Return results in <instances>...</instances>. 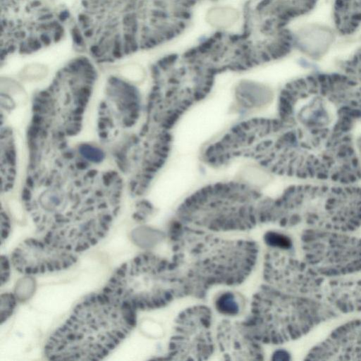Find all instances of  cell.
Returning <instances> with one entry per match:
<instances>
[{"label":"cell","mask_w":361,"mask_h":361,"mask_svg":"<svg viewBox=\"0 0 361 361\" xmlns=\"http://www.w3.org/2000/svg\"><path fill=\"white\" fill-rule=\"evenodd\" d=\"M289 359V355L287 352L279 350L275 351L272 355V360H286Z\"/></svg>","instance_id":"obj_25"},{"label":"cell","mask_w":361,"mask_h":361,"mask_svg":"<svg viewBox=\"0 0 361 361\" xmlns=\"http://www.w3.org/2000/svg\"><path fill=\"white\" fill-rule=\"evenodd\" d=\"M264 240L269 248L283 250H293L291 238L281 232L269 231L265 233Z\"/></svg>","instance_id":"obj_19"},{"label":"cell","mask_w":361,"mask_h":361,"mask_svg":"<svg viewBox=\"0 0 361 361\" xmlns=\"http://www.w3.org/2000/svg\"><path fill=\"white\" fill-rule=\"evenodd\" d=\"M250 123L253 127V128H255L259 126V118H252L250 119Z\"/></svg>","instance_id":"obj_34"},{"label":"cell","mask_w":361,"mask_h":361,"mask_svg":"<svg viewBox=\"0 0 361 361\" xmlns=\"http://www.w3.org/2000/svg\"><path fill=\"white\" fill-rule=\"evenodd\" d=\"M215 0H79L68 28L77 51L110 63L176 38L197 6Z\"/></svg>","instance_id":"obj_1"},{"label":"cell","mask_w":361,"mask_h":361,"mask_svg":"<svg viewBox=\"0 0 361 361\" xmlns=\"http://www.w3.org/2000/svg\"><path fill=\"white\" fill-rule=\"evenodd\" d=\"M338 314L325 300L287 293L263 284L243 321L261 343L279 345L298 339Z\"/></svg>","instance_id":"obj_8"},{"label":"cell","mask_w":361,"mask_h":361,"mask_svg":"<svg viewBox=\"0 0 361 361\" xmlns=\"http://www.w3.org/2000/svg\"><path fill=\"white\" fill-rule=\"evenodd\" d=\"M80 154L82 156L83 159L90 162L98 163L103 160L104 153L99 149L94 146L82 144L78 148Z\"/></svg>","instance_id":"obj_21"},{"label":"cell","mask_w":361,"mask_h":361,"mask_svg":"<svg viewBox=\"0 0 361 361\" xmlns=\"http://www.w3.org/2000/svg\"><path fill=\"white\" fill-rule=\"evenodd\" d=\"M334 33L329 28L312 25L295 35V46L313 59L322 57L334 42Z\"/></svg>","instance_id":"obj_17"},{"label":"cell","mask_w":361,"mask_h":361,"mask_svg":"<svg viewBox=\"0 0 361 361\" xmlns=\"http://www.w3.org/2000/svg\"><path fill=\"white\" fill-rule=\"evenodd\" d=\"M137 311L102 292L80 302L47 340L49 360H99L113 351L133 330Z\"/></svg>","instance_id":"obj_6"},{"label":"cell","mask_w":361,"mask_h":361,"mask_svg":"<svg viewBox=\"0 0 361 361\" xmlns=\"http://www.w3.org/2000/svg\"><path fill=\"white\" fill-rule=\"evenodd\" d=\"M263 145V146L265 147V149H269L270 147H271L274 144V141L272 140H264L261 142Z\"/></svg>","instance_id":"obj_32"},{"label":"cell","mask_w":361,"mask_h":361,"mask_svg":"<svg viewBox=\"0 0 361 361\" xmlns=\"http://www.w3.org/2000/svg\"><path fill=\"white\" fill-rule=\"evenodd\" d=\"M171 262L183 281L185 295L203 298L214 286H235L253 270L257 244L226 239L176 219L169 228Z\"/></svg>","instance_id":"obj_5"},{"label":"cell","mask_w":361,"mask_h":361,"mask_svg":"<svg viewBox=\"0 0 361 361\" xmlns=\"http://www.w3.org/2000/svg\"><path fill=\"white\" fill-rule=\"evenodd\" d=\"M231 153H232L233 157H240L243 154V152L241 150H234V151L231 152Z\"/></svg>","instance_id":"obj_36"},{"label":"cell","mask_w":361,"mask_h":361,"mask_svg":"<svg viewBox=\"0 0 361 361\" xmlns=\"http://www.w3.org/2000/svg\"><path fill=\"white\" fill-rule=\"evenodd\" d=\"M280 95L291 104L281 119L298 140L318 147L352 141L351 132L361 121V83L345 73H315L285 85Z\"/></svg>","instance_id":"obj_4"},{"label":"cell","mask_w":361,"mask_h":361,"mask_svg":"<svg viewBox=\"0 0 361 361\" xmlns=\"http://www.w3.org/2000/svg\"><path fill=\"white\" fill-rule=\"evenodd\" d=\"M10 275V263L8 258L1 255V285L6 283Z\"/></svg>","instance_id":"obj_24"},{"label":"cell","mask_w":361,"mask_h":361,"mask_svg":"<svg viewBox=\"0 0 361 361\" xmlns=\"http://www.w3.org/2000/svg\"><path fill=\"white\" fill-rule=\"evenodd\" d=\"M300 244L304 260L324 278L361 271V238L345 232L305 228Z\"/></svg>","instance_id":"obj_11"},{"label":"cell","mask_w":361,"mask_h":361,"mask_svg":"<svg viewBox=\"0 0 361 361\" xmlns=\"http://www.w3.org/2000/svg\"><path fill=\"white\" fill-rule=\"evenodd\" d=\"M214 307L216 310L223 315L235 317L243 310L242 300L233 292L224 291L215 298Z\"/></svg>","instance_id":"obj_18"},{"label":"cell","mask_w":361,"mask_h":361,"mask_svg":"<svg viewBox=\"0 0 361 361\" xmlns=\"http://www.w3.org/2000/svg\"><path fill=\"white\" fill-rule=\"evenodd\" d=\"M255 140H256L255 133H251L250 135H248L246 143H247V145H250L255 141Z\"/></svg>","instance_id":"obj_33"},{"label":"cell","mask_w":361,"mask_h":361,"mask_svg":"<svg viewBox=\"0 0 361 361\" xmlns=\"http://www.w3.org/2000/svg\"><path fill=\"white\" fill-rule=\"evenodd\" d=\"M214 355L212 310L205 305H195L181 312L175 322L166 359L207 360Z\"/></svg>","instance_id":"obj_12"},{"label":"cell","mask_w":361,"mask_h":361,"mask_svg":"<svg viewBox=\"0 0 361 361\" xmlns=\"http://www.w3.org/2000/svg\"><path fill=\"white\" fill-rule=\"evenodd\" d=\"M239 125L246 132H249L253 128L250 120L242 121Z\"/></svg>","instance_id":"obj_27"},{"label":"cell","mask_w":361,"mask_h":361,"mask_svg":"<svg viewBox=\"0 0 361 361\" xmlns=\"http://www.w3.org/2000/svg\"><path fill=\"white\" fill-rule=\"evenodd\" d=\"M307 360H361V319L346 322L335 329L314 346Z\"/></svg>","instance_id":"obj_16"},{"label":"cell","mask_w":361,"mask_h":361,"mask_svg":"<svg viewBox=\"0 0 361 361\" xmlns=\"http://www.w3.org/2000/svg\"><path fill=\"white\" fill-rule=\"evenodd\" d=\"M214 80H205L204 82V86H208V87H212V86L214 85Z\"/></svg>","instance_id":"obj_38"},{"label":"cell","mask_w":361,"mask_h":361,"mask_svg":"<svg viewBox=\"0 0 361 361\" xmlns=\"http://www.w3.org/2000/svg\"><path fill=\"white\" fill-rule=\"evenodd\" d=\"M50 0H1V61L37 52L60 42L71 11Z\"/></svg>","instance_id":"obj_9"},{"label":"cell","mask_w":361,"mask_h":361,"mask_svg":"<svg viewBox=\"0 0 361 361\" xmlns=\"http://www.w3.org/2000/svg\"><path fill=\"white\" fill-rule=\"evenodd\" d=\"M267 121V118H259V126L263 127L265 126Z\"/></svg>","instance_id":"obj_40"},{"label":"cell","mask_w":361,"mask_h":361,"mask_svg":"<svg viewBox=\"0 0 361 361\" xmlns=\"http://www.w3.org/2000/svg\"><path fill=\"white\" fill-rule=\"evenodd\" d=\"M263 276L267 284L281 290L325 300L324 278L304 259L297 258L292 250L269 248Z\"/></svg>","instance_id":"obj_13"},{"label":"cell","mask_w":361,"mask_h":361,"mask_svg":"<svg viewBox=\"0 0 361 361\" xmlns=\"http://www.w3.org/2000/svg\"><path fill=\"white\" fill-rule=\"evenodd\" d=\"M243 24L236 32H216L188 50L177 61L193 75L204 77L245 71L288 54L295 35L286 14L273 0H247Z\"/></svg>","instance_id":"obj_2"},{"label":"cell","mask_w":361,"mask_h":361,"mask_svg":"<svg viewBox=\"0 0 361 361\" xmlns=\"http://www.w3.org/2000/svg\"><path fill=\"white\" fill-rule=\"evenodd\" d=\"M1 243H4V240L8 238L10 230H11V221L8 216L4 211V209H1Z\"/></svg>","instance_id":"obj_23"},{"label":"cell","mask_w":361,"mask_h":361,"mask_svg":"<svg viewBox=\"0 0 361 361\" xmlns=\"http://www.w3.org/2000/svg\"><path fill=\"white\" fill-rule=\"evenodd\" d=\"M212 90V87H208V86H203L201 87V91H202L203 92L206 93L207 94H209Z\"/></svg>","instance_id":"obj_37"},{"label":"cell","mask_w":361,"mask_h":361,"mask_svg":"<svg viewBox=\"0 0 361 361\" xmlns=\"http://www.w3.org/2000/svg\"><path fill=\"white\" fill-rule=\"evenodd\" d=\"M79 254L43 238H30L13 250L11 263L22 274L36 275L66 269L78 261Z\"/></svg>","instance_id":"obj_14"},{"label":"cell","mask_w":361,"mask_h":361,"mask_svg":"<svg viewBox=\"0 0 361 361\" xmlns=\"http://www.w3.org/2000/svg\"><path fill=\"white\" fill-rule=\"evenodd\" d=\"M152 153L164 159H166L169 157V153L163 152L159 149H153Z\"/></svg>","instance_id":"obj_29"},{"label":"cell","mask_w":361,"mask_h":361,"mask_svg":"<svg viewBox=\"0 0 361 361\" xmlns=\"http://www.w3.org/2000/svg\"><path fill=\"white\" fill-rule=\"evenodd\" d=\"M192 96L194 101L197 102L204 99L207 96V94L201 90H194Z\"/></svg>","instance_id":"obj_26"},{"label":"cell","mask_w":361,"mask_h":361,"mask_svg":"<svg viewBox=\"0 0 361 361\" xmlns=\"http://www.w3.org/2000/svg\"><path fill=\"white\" fill-rule=\"evenodd\" d=\"M39 185L24 188L22 199L42 238L81 253L110 230L121 192L108 186Z\"/></svg>","instance_id":"obj_3"},{"label":"cell","mask_w":361,"mask_h":361,"mask_svg":"<svg viewBox=\"0 0 361 361\" xmlns=\"http://www.w3.org/2000/svg\"><path fill=\"white\" fill-rule=\"evenodd\" d=\"M207 162L211 165L219 166L217 154L215 153L212 156L209 157L208 158H207Z\"/></svg>","instance_id":"obj_30"},{"label":"cell","mask_w":361,"mask_h":361,"mask_svg":"<svg viewBox=\"0 0 361 361\" xmlns=\"http://www.w3.org/2000/svg\"><path fill=\"white\" fill-rule=\"evenodd\" d=\"M137 212L133 214V218L137 221H144L146 217L153 212V205L147 200H141L137 202Z\"/></svg>","instance_id":"obj_22"},{"label":"cell","mask_w":361,"mask_h":361,"mask_svg":"<svg viewBox=\"0 0 361 361\" xmlns=\"http://www.w3.org/2000/svg\"><path fill=\"white\" fill-rule=\"evenodd\" d=\"M176 93L171 90L170 88H168V90L166 91L164 97L165 98H171Z\"/></svg>","instance_id":"obj_35"},{"label":"cell","mask_w":361,"mask_h":361,"mask_svg":"<svg viewBox=\"0 0 361 361\" xmlns=\"http://www.w3.org/2000/svg\"><path fill=\"white\" fill-rule=\"evenodd\" d=\"M102 292L136 311L161 308L185 297L182 280L171 260L149 252L117 268Z\"/></svg>","instance_id":"obj_10"},{"label":"cell","mask_w":361,"mask_h":361,"mask_svg":"<svg viewBox=\"0 0 361 361\" xmlns=\"http://www.w3.org/2000/svg\"><path fill=\"white\" fill-rule=\"evenodd\" d=\"M215 355L224 360H262L264 355L261 343L243 322L228 319H223L216 326Z\"/></svg>","instance_id":"obj_15"},{"label":"cell","mask_w":361,"mask_h":361,"mask_svg":"<svg viewBox=\"0 0 361 361\" xmlns=\"http://www.w3.org/2000/svg\"><path fill=\"white\" fill-rule=\"evenodd\" d=\"M359 51H360V54H361V47H360V49H359Z\"/></svg>","instance_id":"obj_41"},{"label":"cell","mask_w":361,"mask_h":361,"mask_svg":"<svg viewBox=\"0 0 361 361\" xmlns=\"http://www.w3.org/2000/svg\"><path fill=\"white\" fill-rule=\"evenodd\" d=\"M244 130L242 127L238 124V125H235L233 127H231V130H230V132L233 134L234 135H236L237 134H238L240 132Z\"/></svg>","instance_id":"obj_31"},{"label":"cell","mask_w":361,"mask_h":361,"mask_svg":"<svg viewBox=\"0 0 361 361\" xmlns=\"http://www.w3.org/2000/svg\"><path fill=\"white\" fill-rule=\"evenodd\" d=\"M16 298L10 293H6L1 296V323L6 322L12 314L16 307Z\"/></svg>","instance_id":"obj_20"},{"label":"cell","mask_w":361,"mask_h":361,"mask_svg":"<svg viewBox=\"0 0 361 361\" xmlns=\"http://www.w3.org/2000/svg\"><path fill=\"white\" fill-rule=\"evenodd\" d=\"M214 154H215V147L214 145L213 144L206 148L204 155L207 159Z\"/></svg>","instance_id":"obj_28"},{"label":"cell","mask_w":361,"mask_h":361,"mask_svg":"<svg viewBox=\"0 0 361 361\" xmlns=\"http://www.w3.org/2000/svg\"><path fill=\"white\" fill-rule=\"evenodd\" d=\"M357 147H358V151H359V157H360V161H361V138H360L357 141Z\"/></svg>","instance_id":"obj_39"},{"label":"cell","mask_w":361,"mask_h":361,"mask_svg":"<svg viewBox=\"0 0 361 361\" xmlns=\"http://www.w3.org/2000/svg\"><path fill=\"white\" fill-rule=\"evenodd\" d=\"M270 223L349 233L361 226V187L291 185L269 207Z\"/></svg>","instance_id":"obj_7"}]
</instances>
